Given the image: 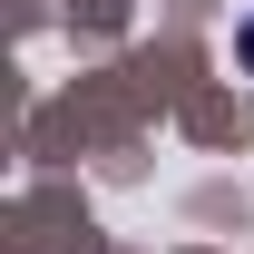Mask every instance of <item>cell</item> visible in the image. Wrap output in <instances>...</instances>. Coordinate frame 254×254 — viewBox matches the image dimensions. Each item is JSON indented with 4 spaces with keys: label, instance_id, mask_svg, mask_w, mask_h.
Returning <instances> with one entry per match:
<instances>
[{
    "label": "cell",
    "instance_id": "cell-1",
    "mask_svg": "<svg viewBox=\"0 0 254 254\" xmlns=\"http://www.w3.org/2000/svg\"><path fill=\"white\" fill-rule=\"evenodd\" d=\"M245 59H254V30H245Z\"/></svg>",
    "mask_w": 254,
    "mask_h": 254
}]
</instances>
